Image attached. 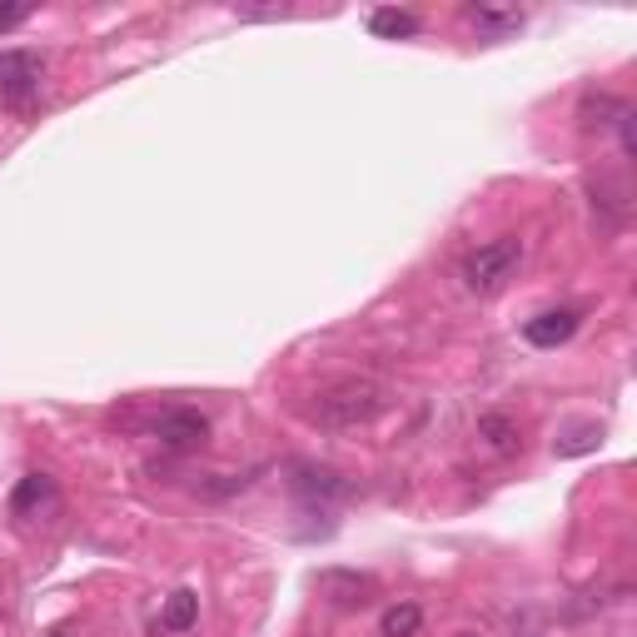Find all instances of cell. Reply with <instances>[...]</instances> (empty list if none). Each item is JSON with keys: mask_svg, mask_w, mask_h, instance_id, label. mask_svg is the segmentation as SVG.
Segmentation results:
<instances>
[{"mask_svg": "<svg viewBox=\"0 0 637 637\" xmlns=\"http://www.w3.org/2000/svg\"><path fill=\"white\" fill-rule=\"evenodd\" d=\"M518 264H523V239L518 234L488 239V244H478L473 254L463 259V284L473 289V294H498V289L518 274Z\"/></svg>", "mask_w": 637, "mask_h": 637, "instance_id": "2", "label": "cell"}, {"mask_svg": "<svg viewBox=\"0 0 637 637\" xmlns=\"http://www.w3.org/2000/svg\"><path fill=\"white\" fill-rule=\"evenodd\" d=\"M20 20H30V0H6L0 6V30H15Z\"/></svg>", "mask_w": 637, "mask_h": 637, "instance_id": "15", "label": "cell"}, {"mask_svg": "<svg viewBox=\"0 0 637 637\" xmlns=\"http://www.w3.org/2000/svg\"><path fill=\"white\" fill-rule=\"evenodd\" d=\"M577 309H547V314H537V318H528L523 324V338L533 348H557V344H567V338L577 334Z\"/></svg>", "mask_w": 637, "mask_h": 637, "instance_id": "6", "label": "cell"}, {"mask_svg": "<svg viewBox=\"0 0 637 637\" xmlns=\"http://www.w3.org/2000/svg\"><path fill=\"white\" fill-rule=\"evenodd\" d=\"M289 488L294 493H304V498H338V493H348V483L338 473H328V468H314V463H289Z\"/></svg>", "mask_w": 637, "mask_h": 637, "instance_id": "8", "label": "cell"}, {"mask_svg": "<svg viewBox=\"0 0 637 637\" xmlns=\"http://www.w3.org/2000/svg\"><path fill=\"white\" fill-rule=\"evenodd\" d=\"M234 15H239V20H279V15H289V10H284V6H264V10H249V6H244V10H234Z\"/></svg>", "mask_w": 637, "mask_h": 637, "instance_id": "17", "label": "cell"}, {"mask_svg": "<svg viewBox=\"0 0 637 637\" xmlns=\"http://www.w3.org/2000/svg\"><path fill=\"white\" fill-rule=\"evenodd\" d=\"M368 30H374L378 40H408V35H418V15L384 6V10H374V15H368Z\"/></svg>", "mask_w": 637, "mask_h": 637, "instance_id": "13", "label": "cell"}, {"mask_svg": "<svg viewBox=\"0 0 637 637\" xmlns=\"http://www.w3.org/2000/svg\"><path fill=\"white\" fill-rule=\"evenodd\" d=\"M478 438H483L493 453H518V443H523V438H518V424L508 414H483V418H478Z\"/></svg>", "mask_w": 637, "mask_h": 637, "instance_id": "12", "label": "cell"}, {"mask_svg": "<svg viewBox=\"0 0 637 637\" xmlns=\"http://www.w3.org/2000/svg\"><path fill=\"white\" fill-rule=\"evenodd\" d=\"M149 434H155V443L169 448V453H189V448H205L209 418L199 414V408H165V414L149 418Z\"/></svg>", "mask_w": 637, "mask_h": 637, "instance_id": "4", "label": "cell"}, {"mask_svg": "<svg viewBox=\"0 0 637 637\" xmlns=\"http://www.w3.org/2000/svg\"><path fill=\"white\" fill-rule=\"evenodd\" d=\"M314 587L338 607H364V603H374V593H378L374 577L354 573V567H324V573L314 577Z\"/></svg>", "mask_w": 637, "mask_h": 637, "instance_id": "5", "label": "cell"}, {"mask_svg": "<svg viewBox=\"0 0 637 637\" xmlns=\"http://www.w3.org/2000/svg\"><path fill=\"white\" fill-rule=\"evenodd\" d=\"M50 498H55V478H45V473H25V478H20V488L10 493V513L25 518V513H35L40 503H50Z\"/></svg>", "mask_w": 637, "mask_h": 637, "instance_id": "10", "label": "cell"}, {"mask_svg": "<svg viewBox=\"0 0 637 637\" xmlns=\"http://www.w3.org/2000/svg\"><path fill=\"white\" fill-rule=\"evenodd\" d=\"M424 627V607L418 603H394L378 617V637H414Z\"/></svg>", "mask_w": 637, "mask_h": 637, "instance_id": "14", "label": "cell"}, {"mask_svg": "<svg viewBox=\"0 0 637 637\" xmlns=\"http://www.w3.org/2000/svg\"><path fill=\"white\" fill-rule=\"evenodd\" d=\"M195 623H199V593L195 587H175L165 597V607H159V627L165 633H189Z\"/></svg>", "mask_w": 637, "mask_h": 637, "instance_id": "9", "label": "cell"}, {"mask_svg": "<svg viewBox=\"0 0 637 637\" xmlns=\"http://www.w3.org/2000/svg\"><path fill=\"white\" fill-rule=\"evenodd\" d=\"M388 404H394L388 384H378V378H368V374H344L309 394L304 418L314 428H324V434H348V428L374 424Z\"/></svg>", "mask_w": 637, "mask_h": 637, "instance_id": "1", "label": "cell"}, {"mask_svg": "<svg viewBox=\"0 0 637 637\" xmlns=\"http://www.w3.org/2000/svg\"><path fill=\"white\" fill-rule=\"evenodd\" d=\"M617 135H623V155H637V135H633V109H623V119H617Z\"/></svg>", "mask_w": 637, "mask_h": 637, "instance_id": "16", "label": "cell"}, {"mask_svg": "<svg viewBox=\"0 0 637 637\" xmlns=\"http://www.w3.org/2000/svg\"><path fill=\"white\" fill-rule=\"evenodd\" d=\"M468 25L483 40H503L513 30H523V10L518 6H468Z\"/></svg>", "mask_w": 637, "mask_h": 637, "instance_id": "7", "label": "cell"}, {"mask_svg": "<svg viewBox=\"0 0 637 637\" xmlns=\"http://www.w3.org/2000/svg\"><path fill=\"white\" fill-rule=\"evenodd\" d=\"M623 100L617 95H583V109H577V119H583V129L587 135H593V129H607V125H617V119H623Z\"/></svg>", "mask_w": 637, "mask_h": 637, "instance_id": "11", "label": "cell"}, {"mask_svg": "<svg viewBox=\"0 0 637 637\" xmlns=\"http://www.w3.org/2000/svg\"><path fill=\"white\" fill-rule=\"evenodd\" d=\"M458 637H478V633H458Z\"/></svg>", "mask_w": 637, "mask_h": 637, "instance_id": "18", "label": "cell"}, {"mask_svg": "<svg viewBox=\"0 0 637 637\" xmlns=\"http://www.w3.org/2000/svg\"><path fill=\"white\" fill-rule=\"evenodd\" d=\"M40 80H45V60L35 50H0V105L25 115L40 100Z\"/></svg>", "mask_w": 637, "mask_h": 637, "instance_id": "3", "label": "cell"}]
</instances>
